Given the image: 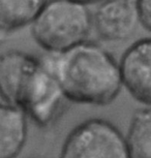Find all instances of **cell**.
Segmentation results:
<instances>
[{
  "mask_svg": "<svg viewBox=\"0 0 151 158\" xmlns=\"http://www.w3.org/2000/svg\"><path fill=\"white\" fill-rule=\"evenodd\" d=\"M43 57L69 102L105 106L113 102L123 88L119 62L93 41Z\"/></svg>",
  "mask_w": 151,
  "mask_h": 158,
  "instance_id": "2",
  "label": "cell"
},
{
  "mask_svg": "<svg viewBox=\"0 0 151 158\" xmlns=\"http://www.w3.org/2000/svg\"><path fill=\"white\" fill-rule=\"evenodd\" d=\"M48 0H0V31L20 30L34 22Z\"/></svg>",
  "mask_w": 151,
  "mask_h": 158,
  "instance_id": "8",
  "label": "cell"
},
{
  "mask_svg": "<svg viewBox=\"0 0 151 158\" xmlns=\"http://www.w3.org/2000/svg\"><path fill=\"white\" fill-rule=\"evenodd\" d=\"M59 158H129L125 135L103 118H91L66 135Z\"/></svg>",
  "mask_w": 151,
  "mask_h": 158,
  "instance_id": "4",
  "label": "cell"
},
{
  "mask_svg": "<svg viewBox=\"0 0 151 158\" xmlns=\"http://www.w3.org/2000/svg\"><path fill=\"white\" fill-rule=\"evenodd\" d=\"M92 29L88 6L72 0H48L31 24V35L48 54H58L87 41Z\"/></svg>",
  "mask_w": 151,
  "mask_h": 158,
  "instance_id": "3",
  "label": "cell"
},
{
  "mask_svg": "<svg viewBox=\"0 0 151 158\" xmlns=\"http://www.w3.org/2000/svg\"><path fill=\"white\" fill-rule=\"evenodd\" d=\"M0 99L40 128L56 123L69 102L44 57L21 50L0 53Z\"/></svg>",
  "mask_w": 151,
  "mask_h": 158,
  "instance_id": "1",
  "label": "cell"
},
{
  "mask_svg": "<svg viewBox=\"0 0 151 158\" xmlns=\"http://www.w3.org/2000/svg\"><path fill=\"white\" fill-rule=\"evenodd\" d=\"M137 5L140 24L151 32V0H138Z\"/></svg>",
  "mask_w": 151,
  "mask_h": 158,
  "instance_id": "10",
  "label": "cell"
},
{
  "mask_svg": "<svg viewBox=\"0 0 151 158\" xmlns=\"http://www.w3.org/2000/svg\"><path fill=\"white\" fill-rule=\"evenodd\" d=\"M72 1L84 4V5H86V6H89V5H91V4H99L102 1H103V0H72Z\"/></svg>",
  "mask_w": 151,
  "mask_h": 158,
  "instance_id": "11",
  "label": "cell"
},
{
  "mask_svg": "<svg viewBox=\"0 0 151 158\" xmlns=\"http://www.w3.org/2000/svg\"><path fill=\"white\" fill-rule=\"evenodd\" d=\"M125 139L129 158H151V108L134 113Z\"/></svg>",
  "mask_w": 151,
  "mask_h": 158,
  "instance_id": "9",
  "label": "cell"
},
{
  "mask_svg": "<svg viewBox=\"0 0 151 158\" xmlns=\"http://www.w3.org/2000/svg\"><path fill=\"white\" fill-rule=\"evenodd\" d=\"M93 29L103 40L118 43L128 40L140 25L137 2L103 0L92 14Z\"/></svg>",
  "mask_w": 151,
  "mask_h": 158,
  "instance_id": "5",
  "label": "cell"
},
{
  "mask_svg": "<svg viewBox=\"0 0 151 158\" xmlns=\"http://www.w3.org/2000/svg\"><path fill=\"white\" fill-rule=\"evenodd\" d=\"M132 1H136V2H137V3H138V0H132Z\"/></svg>",
  "mask_w": 151,
  "mask_h": 158,
  "instance_id": "12",
  "label": "cell"
},
{
  "mask_svg": "<svg viewBox=\"0 0 151 158\" xmlns=\"http://www.w3.org/2000/svg\"><path fill=\"white\" fill-rule=\"evenodd\" d=\"M123 88L138 102L151 106V37L131 44L119 61Z\"/></svg>",
  "mask_w": 151,
  "mask_h": 158,
  "instance_id": "6",
  "label": "cell"
},
{
  "mask_svg": "<svg viewBox=\"0 0 151 158\" xmlns=\"http://www.w3.org/2000/svg\"><path fill=\"white\" fill-rule=\"evenodd\" d=\"M28 118L11 104L0 99V158H17L24 149Z\"/></svg>",
  "mask_w": 151,
  "mask_h": 158,
  "instance_id": "7",
  "label": "cell"
}]
</instances>
